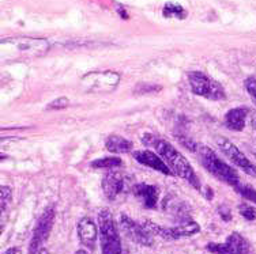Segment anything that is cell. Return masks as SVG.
<instances>
[{
    "label": "cell",
    "mask_w": 256,
    "mask_h": 254,
    "mask_svg": "<svg viewBox=\"0 0 256 254\" xmlns=\"http://www.w3.org/2000/svg\"><path fill=\"white\" fill-rule=\"evenodd\" d=\"M50 50V42L44 38L12 37L2 41V60H16L41 57Z\"/></svg>",
    "instance_id": "1"
},
{
    "label": "cell",
    "mask_w": 256,
    "mask_h": 254,
    "mask_svg": "<svg viewBox=\"0 0 256 254\" xmlns=\"http://www.w3.org/2000/svg\"><path fill=\"white\" fill-rule=\"evenodd\" d=\"M153 147L156 148L158 155L162 158V161L166 163L168 167L172 170L174 176H178L182 180H186L194 188L200 189L199 180H198L196 174L192 170L191 165L188 163L187 159L182 157L176 148H173L172 144H169V143L165 142V140H161V139H156Z\"/></svg>",
    "instance_id": "2"
},
{
    "label": "cell",
    "mask_w": 256,
    "mask_h": 254,
    "mask_svg": "<svg viewBox=\"0 0 256 254\" xmlns=\"http://www.w3.org/2000/svg\"><path fill=\"white\" fill-rule=\"evenodd\" d=\"M196 152L203 167H206V170L216 178H218L220 181L232 185L233 188L240 182V178L237 176L236 171L233 170L228 163L220 159L212 148L206 146H198Z\"/></svg>",
    "instance_id": "3"
},
{
    "label": "cell",
    "mask_w": 256,
    "mask_h": 254,
    "mask_svg": "<svg viewBox=\"0 0 256 254\" xmlns=\"http://www.w3.org/2000/svg\"><path fill=\"white\" fill-rule=\"evenodd\" d=\"M100 242L102 254H123L122 241L118 237V226L110 211L101 210L98 214Z\"/></svg>",
    "instance_id": "4"
},
{
    "label": "cell",
    "mask_w": 256,
    "mask_h": 254,
    "mask_svg": "<svg viewBox=\"0 0 256 254\" xmlns=\"http://www.w3.org/2000/svg\"><path fill=\"white\" fill-rule=\"evenodd\" d=\"M120 83V75L114 71H94L84 75L80 84L86 91L96 94L112 93Z\"/></svg>",
    "instance_id": "5"
},
{
    "label": "cell",
    "mask_w": 256,
    "mask_h": 254,
    "mask_svg": "<svg viewBox=\"0 0 256 254\" xmlns=\"http://www.w3.org/2000/svg\"><path fill=\"white\" fill-rule=\"evenodd\" d=\"M188 82L191 86L192 93L196 94L199 97H204L212 101H221L226 97L225 90L221 84L200 71H194V72L188 73Z\"/></svg>",
    "instance_id": "6"
},
{
    "label": "cell",
    "mask_w": 256,
    "mask_h": 254,
    "mask_svg": "<svg viewBox=\"0 0 256 254\" xmlns=\"http://www.w3.org/2000/svg\"><path fill=\"white\" fill-rule=\"evenodd\" d=\"M144 227L153 235H158V237H161L166 241H176L182 238V237H192V235L198 234L200 230V227L196 222H192V220L182 222L176 227H169V229L161 227L153 222H144Z\"/></svg>",
    "instance_id": "7"
},
{
    "label": "cell",
    "mask_w": 256,
    "mask_h": 254,
    "mask_svg": "<svg viewBox=\"0 0 256 254\" xmlns=\"http://www.w3.org/2000/svg\"><path fill=\"white\" fill-rule=\"evenodd\" d=\"M54 208L50 207L42 212V215L40 216V219L36 223L33 235H32V241L29 245V254H38L41 249H44L42 246L48 241L54 227Z\"/></svg>",
    "instance_id": "8"
},
{
    "label": "cell",
    "mask_w": 256,
    "mask_h": 254,
    "mask_svg": "<svg viewBox=\"0 0 256 254\" xmlns=\"http://www.w3.org/2000/svg\"><path fill=\"white\" fill-rule=\"evenodd\" d=\"M217 146L220 147V150L222 154L232 162L234 163L237 167H240L244 173L250 174L252 177H256V166L252 163L248 158L242 154L238 148H237L230 140H228L225 137H218Z\"/></svg>",
    "instance_id": "9"
},
{
    "label": "cell",
    "mask_w": 256,
    "mask_h": 254,
    "mask_svg": "<svg viewBox=\"0 0 256 254\" xmlns=\"http://www.w3.org/2000/svg\"><path fill=\"white\" fill-rule=\"evenodd\" d=\"M207 249L214 254H250L251 245L238 233H233L224 244H208Z\"/></svg>",
    "instance_id": "10"
},
{
    "label": "cell",
    "mask_w": 256,
    "mask_h": 254,
    "mask_svg": "<svg viewBox=\"0 0 256 254\" xmlns=\"http://www.w3.org/2000/svg\"><path fill=\"white\" fill-rule=\"evenodd\" d=\"M120 227L130 240L135 244L142 245V246H153V234L144 227V225L140 226L135 220L128 218L126 215H122L120 218Z\"/></svg>",
    "instance_id": "11"
},
{
    "label": "cell",
    "mask_w": 256,
    "mask_h": 254,
    "mask_svg": "<svg viewBox=\"0 0 256 254\" xmlns=\"http://www.w3.org/2000/svg\"><path fill=\"white\" fill-rule=\"evenodd\" d=\"M102 191L105 197L110 201H114L120 193L124 191V180L122 174L116 171H109L102 178Z\"/></svg>",
    "instance_id": "12"
},
{
    "label": "cell",
    "mask_w": 256,
    "mask_h": 254,
    "mask_svg": "<svg viewBox=\"0 0 256 254\" xmlns=\"http://www.w3.org/2000/svg\"><path fill=\"white\" fill-rule=\"evenodd\" d=\"M134 158L142 163L144 166L152 167L153 170H157L160 173H164L166 176H173L172 170L168 167V165L162 161V158L160 157L158 154H154L152 151H148V150H143V151H136L134 152Z\"/></svg>",
    "instance_id": "13"
},
{
    "label": "cell",
    "mask_w": 256,
    "mask_h": 254,
    "mask_svg": "<svg viewBox=\"0 0 256 254\" xmlns=\"http://www.w3.org/2000/svg\"><path fill=\"white\" fill-rule=\"evenodd\" d=\"M97 226L90 218H84L79 220L78 223V235L79 240L89 250H93L96 246V241H97Z\"/></svg>",
    "instance_id": "14"
},
{
    "label": "cell",
    "mask_w": 256,
    "mask_h": 254,
    "mask_svg": "<svg viewBox=\"0 0 256 254\" xmlns=\"http://www.w3.org/2000/svg\"><path fill=\"white\" fill-rule=\"evenodd\" d=\"M132 192L134 195L142 201L144 208H156L158 203V196H160L156 186L148 185V184H138L134 186Z\"/></svg>",
    "instance_id": "15"
},
{
    "label": "cell",
    "mask_w": 256,
    "mask_h": 254,
    "mask_svg": "<svg viewBox=\"0 0 256 254\" xmlns=\"http://www.w3.org/2000/svg\"><path fill=\"white\" fill-rule=\"evenodd\" d=\"M246 109L242 108H236L232 109L225 114V125H226L230 131H242L246 127Z\"/></svg>",
    "instance_id": "16"
},
{
    "label": "cell",
    "mask_w": 256,
    "mask_h": 254,
    "mask_svg": "<svg viewBox=\"0 0 256 254\" xmlns=\"http://www.w3.org/2000/svg\"><path fill=\"white\" fill-rule=\"evenodd\" d=\"M105 147L109 151L114 154H126V152L131 151L132 148V143L128 142L127 139L122 136H116V135H110L106 137L105 140Z\"/></svg>",
    "instance_id": "17"
},
{
    "label": "cell",
    "mask_w": 256,
    "mask_h": 254,
    "mask_svg": "<svg viewBox=\"0 0 256 254\" xmlns=\"http://www.w3.org/2000/svg\"><path fill=\"white\" fill-rule=\"evenodd\" d=\"M164 15L166 18H178V19H184L187 16V11L184 10V7L178 3H166L162 10Z\"/></svg>",
    "instance_id": "18"
},
{
    "label": "cell",
    "mask_w": 256,
    "mask_h": 254,
    "mask_svg": "<svg viewBox=\"0 0 256 254\" xmlns=\"http://www.w3.org/2000/svg\"><path fill=\"white\" fill-rule=\"evenodd\" d=\"M120 165H122V161L116 157L101 158V159L92 162V167L94 169H114V167H118Z\"/></svg>",
    "instance_id": "19"
},
{
    "label": "cell",
    "mask_w": 256,
    "mask_h": 254,
    "mask_svg": "<svg viewBox=\"0 0 256 254\" xmlns=\"http://www.w3.org/2000/svg\"><path fill=\"white\" fill-rule=\"evenodd\" d=\"M234 189H236L237 193H240L244 199L252 201V203H255L256 204V191L252 188V186L242 184V181H240L236 186H234Z\"/></svg>",
    "instance_id": "20"
},
{
    "label": "cell",
    "mask_w": 256,
    "mask_h": 254,
    "mask_svg": "<svg viewBox=\"0 0 256 254\" xmlns=\"http://www.w3.org/2000/svg\"><path fill=\"white\" fill-rule=\"evenodd\" d=\"M11 189L8 186H2V193H0V200H2V214H4L7 207L11 203Z\"/></svg>",
    "instance_id": "21"
},
{
    "label": "cell",
    "mask_w": 256,
    "mask_h": 254,
    "mask_svg": "<svg viewBox=\"0 0 256 254\" xmlns=\"http://www.w3.org/2000/svg\"><path fill=\"white\" fill-rule=\"evenodd\" d=\"M238 211L242 218H246V220H256V210L254 207L248 206V204H242L238 207Z\"/></svg>",
    "instance_id": "22"
},
{
    "label": "cell",
    "mask_w": 256,
    "mask_h": 254,
    "mask_svg": "<svg viewBox=\"0 0 256 254\" xmlns=\"http://www.w3.org/2000/svg\"><path fill=\"white\" fill-rule=\"evenodd\" d=\"M70 105V101L68 98L66 97H60L58 99H54L52 102L46 106V109H50V110H60V109H64L67 108Z\"/></svg>",
    "instance_id": "23"
},
{
    "label": "cell",
    "mask_w": 256,
    "mask_h": 254,
    "mask_svg": "<svg viewBox=\"0 0 256 254\" xmlns=\"http://www.w3.org/2000/svg\"><path fill=\"white\" fill-rule=\"evenodd\" d=\"M246 91L250 93V95H251L252 99H254L256 103V79L255 78L246 79Z\"/></svg>",
    "instance_id": "24"
},
{
    "label": "cell",
    "mask_w": 256,
    "mask_h": 254,
    "mask_svg": "<svg viewBox=\"0 0 256 254\" xmlns=\"http://www.w3.org/2000/svg\"><path fill=\"white\" fill-rule=\"evenodd\" d=\"M218 212H220V216H221L222 219L225 220V222H229V220L232 219L230 210H229L228 207H225V206L220 207V210H218Z\"/></svg>",
    "instance_id": "25"
},
{
    "label": "cell",
    "mask_w": 256,
    "mask_h": 254,
    "mask_svg": "<svg viewBox=\"0 0 256 254\" xmlns=\"http://www.w3.org/2000/svg\"><path fill=\"white\" fill-rule=\"evenodd\" d=\"M3 254H22L20 250L18 248H11V249H7Z\"/></svg>",
    "instance_id": "26"
},
{
    "label": "cell",
    "mask_w": 256,
    "mask_h": 254,
    "mask_svg": "<svg viewBox=\"0 0 256 254\" xmlns=\"http://www.w3.org/2000/svg\"><path fill=\"white\" fill-rule=\"evenodd\" d=\"M38 254H50V253H48V250L46 249H41L38 252Z\"/></svg>",
    "instance_id": "27"
},
{
    "label": "cell",
    "mask_w": 256,
    "mask_h": 254,
    "mask_svg": "<svg viewBox=\"0 0 256 254\" xmlns=\"http://www.w3.org/2000/svg\"><path fill=\"white\" fill-rule=\"evenodd\" d=\"M75 254H89V253H88L86 250H78V252H76Z\"/></svg>",
    "instance_id": "28"
},
{
    "label": "cell",
    "mask_w": 256,
    "mask_h": 254,
    "mask_svg": "<svg viewBox=\"0 0 256 254\" xmlns=\"http://www.w3.org/2000/svg\"><path fill=\"white\" fill-rule=\"evenodd\" d=\"M254 127H255V129H256V118L254 120Z\"/></svg>",
    "instance_id": "29"
}]
</instances>
